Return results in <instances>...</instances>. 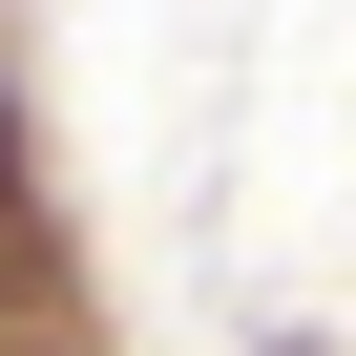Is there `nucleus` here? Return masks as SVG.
Returning <instances> with one entry per match:
<instances>
[{"instance_id":"obj_1","label":"nucleus","mask_w":356,"mask_h":356,"mask_svg":"<svg viewBox=\"0 0 356 356\" xmlns=\"http://www.w3.org/2000/svg\"><path fill=\"white\" fill-rule=\"evenodd\" d=\"M0 168H22V126H0Z\"/></svg>"}]
</instances>
